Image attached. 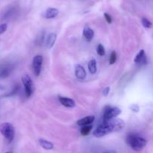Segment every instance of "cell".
<instances>
[{"instance_id":"cell-2","label":"cell","mask_w":153,"mask_h":153,"mask_svg":"<svg viewBox=\"0 0 153 153\" xmlns=\"http://www.w3.org/2000/svg\"><path fill=\"white\" fill-rule=\"evenodd\" d=\"M0 133L9 143L13 141L15 136V130L13 125L10 123H3L0 124Z\"/></svg>"},{"instance_id":"cell-10","label":"cell","mask_w":153,"mask_h":153,"mask_svg":"<svg viewBox=\"0 0 153 153\" xmlns=\"http://www.w3.org/2000/svg\"><path fill=\"white\" fill-rule=\"evenodd\" d=\"M75 74H76V78L80 79V80L85 79L87 76V73L85 71V68L82 66L79 65V64L76 66V68H75Z\"/></svg>"},{"instance_id":"cell-7","label":"cell","mask_w":153,"mask_h":153,"mask_svg":"<svg viewBox=\"0 0 153 153\" xmlns=\"http://www.w3.org/2000/svg\"><path fill=\"white\" fill-rule=\"evenodd\" d=\"M42 64H43V57L41 55H36L32 61L33 70L36 76H38L40 74Z\"/></svg>"},{"instance_id":"cell-3","label":"cell","mask_w":153,"mask_h":153,"mask_svg":"<svg viewBox=\"0 0 153 153\" xmlns=\"http://www.w3.org/2000/svg\"><path fill=\"white\" fill-rule=\"evenodd\" d=\"M22 82L24 85V88H25V96L27 98L31 97L32 95L33 92H34V85H33V82L31 80V77L28 75H24L22 78Z\"/></svg>"},{"instance_id":"cell-13","label":"cell","mask_w":153,"mask_h":153,"mask_svg":"<svg viewBox=\"0 0 153 153\" xmlns=\"http://www.w3.org/2000/svg\"><path fill=\"white\" fill-rule=\"evenodd\" d=\"M58 10L57 8H55V7H49L47 8V10L45 12V17L47 18V19H52V18H55V16H58Z\"/></svg>"},{"instance_id":"cell-9","label":"cell","mask_w":153,"mask_h":153,"mask_svg":"<svg viewBox=\"0 0 153 153\" xmlns=\"http://www.w3.org/2000/svg\"><path fill=\"white\" fill-rule=\"evenodd\" d=\"M134 61L135 64H146L147 60H146V54H145V52L143 49H141V50L139 52V53L136 55Z\"/></svg>"},{"instance_id":"cell-1","label":"cell","mask_w":153,"mask_h":153,"mask_svg":"<svg viewBox=\"0 0 153 153\" xmlns=\"http://www.w3.org/2000/svg\"><path fill=\"white\" fill-rule=\"evenodd\" d=\"M126 143L134 151H140L146 146V140L137 134H128L126 137Z\"/></svg>"},{"instance_id":"cell-14","label":"cell","mask_w":153,"mask_h":153,"mask_svg":"<svg viewBox=\"0 0 153 153\" xmlns=\"http://www.w3.org/2000/svg\"><path fill=\"white\" fill-rule=\"evenodd\" d=\"M95 120V117L94 116H88L84 117L83 119L79 120V121L77 122V124L79 126H86V125H90V124L92 123Z\"/></svg>"},{"instance_id":"cell-20","label":"cell","mask_w":153,"mask_h":153,"mask_svg":"<svg viewBox=\"0 0 153 153\" xmlns=\"http://www.w3.org/2000/svg\"><path fill=\"white\" fill-rule=\"evenodd\" d=\"M97 51L98 55H100V56H103V55H105V51L104 46H103L102 44L98 45V46H97Z\"/></svg>"},{"instance_id":"cell-15","label":"cell","mask_w":153,"mask_h":153,"mask_svg":"<svg viewBox=\"0 0 153 153\" xmlns=\"http://www.w3.org/2000/svg\"><path fill=\"white\" fill-rule=\"evenodd\" d=\"M83 34L87 40L91 41V40L94 38V31H93L91 28H89V27H86V28H85V29H84Z\"/></svg>"},{"instance_id":"cell-6","label":"cell","mask_w":153,"mask_h":153,"mask_svg":"<svg viewBox=\"0 0 153 153\" xmlns=\"http://www.w3.org/2000/svg\"><path fill=\"white\" fill-rule=\"evenodd\" d=\"M106 122H108V123L110 126L112 132L113 131H120L125 127V122L121 119H114V118H113V119L106 121Z\"/></svg>"},{"instance_id":"cell-16","label":"cell","mask_w":153,"mask_h":153,"mask_svg":"<svg viewBox=\"0 0 153 153\" xmlns=\"http://www.w3.org/2000/svg\"><path fill=\"white\" fill-rule=\"evenodd\" d=\"M39 143H40V146L45 149H48V150H49V149H52L54 147L53 144H52L50 141L44 140V139H42V138L40 139V140H39Z\"/></svg>"},{"instance_id":"cell-21","label":"cell","mask_w":153,"mask_h":153,"mask_svg":"<svg viewBox=\"0 0 153 153\" xmlns=\"http://www.w3.org/2000/svg\"><path fill=\"white\" fill-rule=\"evenodd\" d=\"M117 61V54L114 51L111 52L110 55V59H109V63L110 64H114Z\"/></svg>"},{"instance_id":"cell-4","label":"cell","mask_w":153,"mask_h":153,"mask_svg":"<svg viewBox=\"0 0 153 153\" xmlns=\"http://www.w3.org/2000/svg\"><path fill=\"white\" fill-rule=\"evenodd\" d=\"M111 132H112V130L109 124L108 123V122H103L102 124L96 128L94 132V135L96 137H101Z\"/></svg>"},{"instance_id":"cell-8","label":"cell","mask_w":153,"mask_h":153,"mask_svg":"<svg viewBox=\"0 0 153 153\" xmlns=\"http://www.w3.org/2000/svg\"><path fill=\"white\" fill-rule=\"evenodd\" d=\"M13 65L10 64H0V79H5L8 77L13 71Z\"/></svg>"},{"instance_id":"cell-12","label":"cell","mask_w":153,"mask_h":153,"mask_svg":"<svg viewBox=\"0 0 153 153\" xmlns=\"http://www.w3.org/2000/svg\"><path fill=\"white\" fill-rule=\"evenodd\" d=\"M56 38L57 35L55 33H50L48 34L46 39V46L48 49H51L54 46L55 41H56Z\"/></svg>"},{"instance_id":"cell-11","label":"cell","mask_w":153,"mask_h":153,"mask_svg":"<svg viewBox=\"0 0 153 153\" xmlns=\"http://www.w3.org/2000/svg\"><path fill=\"white\" fill-rule=\"evenodd\" d=\"M59 101L62 105L65 106L67 108H74L76 106V103L72 99L68 98V97H59Z\"/></svg>"},{"instance_id":"cell-25","label":"cell","mask_w":153,"mask_h":153,"mask_svg":"<svg viewBox=\"0 0 153 153\" xmlns=\"http://www.w3.org/2000/svg\"><path fill=\"white\" fill-rule=\"evenodd\" d=\"M130 108H131V110L134 112H138V111H139L138 106H137V105L131 106V107H130Z\"/></svg>"},{"instance_id":"cell-22","label":"cell","mask_w":153,"mask_h":153,"mask_svg":"<svg viewBox=\"0 0 153 153\" xmlns=\"http://www.w3.org/2000/svg\"><path fill=\"white\" fill-rule=\"evenodd\" d=\"M7 25L6 23H1L0 24V35L2 34L3 33L5 32V31L7 30Z\"/></svg>"},{"instance_id":"cell-24","label":"cell","mask_w":153,"mask_h":153,"mask_svg":"<svg viewBox=\"0 0 153 153\" xmlns=\"http://www.w3.org/2000/svg\"><path fill=\"white\" fill-rule=\"evenodd\" d=\"M109 91H110V88L109 87H106V88H105V89L103 90L102 91V94L104 96H108V94H109Z\"/></svg>"},{"instance_id":"cell-19","label":"cell","mask_w":153,"mask_h":153,"mask_svg":"<svg viewBox=\"0 0 153 153\" xmlns=\"http://www.w3.org/2000/svg\"><path fill=\"white\" fill-rule=\"evenodd\" d=\"M141 22H142V25L146 28H150L152 25V22H151L149 19H146V18H143L141 20Z\"/></svg>"},{"instance_id":"cell-5","label":"cell","mask_w":153,"mask_h":153,"mask_svg":"<svg viewBox=\"0 0 153 153\" xmlns=\"http://www.w3.org/2000/svg\"><path fill=\"white\" fill-rule=\"evenodd\" d=\"M121 114V110L119 108H111L108 107L106 108V111L104 112V115H103V122H106L110 120L115 118L116 117L119 116Z\"/></svg>"},{"instance_id":"cell-17","label":"cell","mask_w":153,"mask_h":153,"mask_svg":"<svg viewBox=\"0 0 153 153\" xmlns=\"http://www.w3.org/2000/svg\"><path fill=\"white\" fill-rule=\"evenodd\" d=\"M88 70L91 74H95L97 71V61L94 59L91 60L88 64Z\"/></svg>"},{"instance_id":"cell-23","label":"cell","mask_w":153,"mask_h":153,"mask_svg":"<svg viewBox=\"0 0 153 153\" xmlns=\"http://www.w3.org/2000/svg\"><path fill=\"white\" fill-rule=\"evenodd\" d=\"M104 16H105V20L107 21V22H108V23H111V22H112V17L110 16V15L108 14V13H104Z\"/></svg>"},{"instance_id":"cell-18","label":"cell","mask_w":153,"mask_h":153,"mask_svg":"<svg viewBox=\"0 0 153 153\" xmlns=\"http://www.w3.org/2000/svg\"><path fill=\"white\" fill-rule=\"evenodd\" d=\"M91 129H92V126H89V125L83 126V127L81 128L80 132H81V134H82V135L86 136V135H88L90 132H91Z\"/></svg>"}]
</instances>
